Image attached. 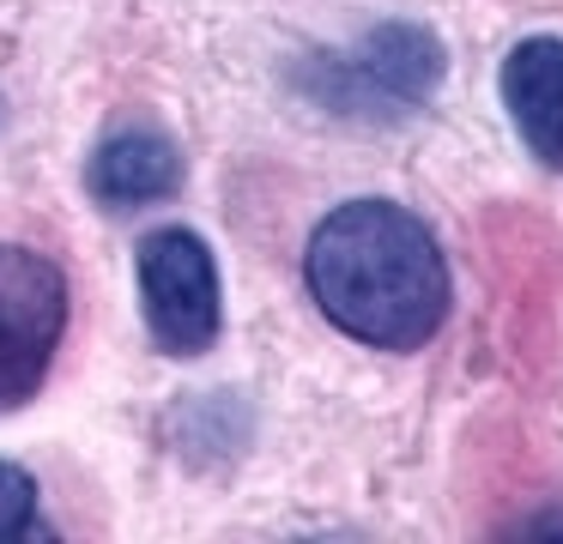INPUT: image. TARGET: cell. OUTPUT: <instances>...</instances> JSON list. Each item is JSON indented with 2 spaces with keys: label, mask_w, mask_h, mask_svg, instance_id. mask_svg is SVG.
<instances>
[{
  "label": "cell",
  "mask_w": 563,
  "mask_h": 544,
  "mask_svg": "<svg viewBox=\"0 0 563 544\" xmlns=\"http://www.w3.org/2000/svg\"><path fill=\"white\" fill-rule=\"evenodd\" d=\"M442 85V43L424 24H376L357 43L309 55L297 67V91L340 121H400Z\"/></svg>",
  "instance_id": "2"
},
{
  "label": "cell",
  "mask_w": 563,
  "mask_h": 544,
  "mask_svg": "<svg viewBox=\"0 0 563 544\" xmlns=\"http://www.w3.org/2000/svg\"><path fill=\"white\" fill-rule=\"evenodd\" d=\"M503 109L545 169H563V36H527L503 60Z\"/></svg>",
  "instance_id": "6"
},
{
  "label": "cell",
  "mask_w": 563,
  "mask_h": 544,
  "mask_svg": "<svg viewBox=\"0 0 563 544\" xmlns=\"http://www.w3.org/2000/svg\"><path fill=\"white\" fill-rule=\"evenodd\" d=\"M316 309L369 351H418L449 321V260L437 236L394 200H345L303 254Z\"/></svg>",
  "instance_id": "1"
},
{
  "label": "cell",
  "mask_w": 563,
  "mask_h": 544,
  "mask_svg": "<svg viewBox=\"0 0 563 544\" xmlns=\"http://www.w3.org/2000/svg\"><path fill=\"white\" fill-rule=\"evenodd\" d=\"M25 532H43L37 520V478L13 459H0V539H25Z\"/></svg>",
  "instance_id": "7"
},
{
  "label": "cell",
  "mask_w": 563,
  "mask_h": 544,
  "mask_svg": "<svg viewBox=\"0 0 563 544\" xmlns=\"http://www.w3.org/2000/svg\"><path fill=\"white\" fill-rule=\"evenodd\" d=\"M183 188V152L158 127H122L91 152L86 164V193L103 212H140L158 206Z\"/></svg>",
  "instance_id": "5"
},
{
  "label": "cell",
  "mask_w": 563,
  "mask_h": 544,
  "mask_svg": "<svg viewBox=\"0 0 563 544\" xmlns=\"http://www.w3.org/2000/svg\"><path fill=\"white\" fill-rule=\"evenodd\" d=\"M140 273V314L146 333L164 357H207L224 326V297H219V260L212 248L183 224H164L140 236L134 254Z\"/></svg>",
  "instance_id": "3"
},
{
  "label": "cell",
  "mask_w": 563,
  "mask_h": 544,
  "mask_svg": "<svg viewBox=\"0 0 563 544\" xmlns=\"http://www.w3.org/2000/svg\"><path fill=\"white\" fill-rule=\"evenodd\" d=\"M67 333V278L49 254L0 242V411H19L49 381Z\"/></svg>",
  "instance_id": "4"
}]
</instances>
